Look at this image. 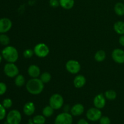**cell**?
Returning <instances> with one entry per match:
<instances>
[{"label": "cell", "instance_id": "6da1fadb", "mask_svg": "<svg viewBox=\"0 0 124 124\" xmlns=\"http://www.w3.org/2000/svg\"><path fill=\"white\" fill-rule=\"evenodd\" d=\"M44 86V83L38 78H32L26 84V89L31 94H39L43 91Z\"/></svg>", "mask_w": 124, "mask_h": 124}, {"label": "cell", "instance_id": "7a4b0ae2", "mask_svg": "<svg viewBox=\"0 0 124 124\" xmlns=\"http://www.w3.org/2000/svg\"><path fill=\"white\" fill-rule=\"evenodd\" d=\"M2 58L8 62L15 63L19 58V54L16 48L13 46H7L1 52Z\"/></svg>", "mask_w": 124, "mask_h": 124}, {"label": "cell", "instance_id": "3957f363", "mask_svg": "<svg viewBox=\"0 0 124 124\" xmlns=\"http://www.w3.org/2000/svg\"><path fill=\"white\" fill-rule=\"evenodd\" d=\"M22 116L17 110H12L7 115V124H19L21 122Z\"/></svg>", "mask_w": 124, "mask_h": 124}, {"label": "cell", "instance_id": "277c9868", "mask_svg": "<svg viewBox=\"0 0 124 124\" xmlns=\"http://www.w3.org/2000/svg\"><path fill=\"white\" fill-rule=\"evenodd\" d=\"M64 104V98L61 94L56 93L51 96L49 99V105L54 110H59Z\"/></svg>", "mask_w": 124, "mask_h": 124}, {"label": "cell", "instance_id": "5b68a950", "mask_svg": "<svg viewBox=\"0 0 124 124\" xmlns=\"http://www.w3.org/2000/svg\"><path fill=\"white\" fill-rule=\"evenodd\" d=\"M73 117L71 113H61L56 117L54 124H72Z\"/></svg>", "mask_w": 124, "mask_h": 124}, {"label": "cell", "instance_id": "8992f818", "mask_svg": "<svg viewBox=\"0 0 124 124\" xmlns=\"http://www.w3.org/2000/svg\"><path fill=\"white\" fill-rule=\"evenodd\" d=\"M4 72L8 78H15L19 75V69L15 63L8 62L4 65Z\"/></svg>", "mask_w": 124, "mask_h": 124}, {"label": "cell", "instance_id": "52a82bcc", "mask_svg": "<svg viewBox=\"0 0 124 124\" xmlns=\"http://www.w3.org/2000/svg\"><path fill=\"white\" fill-rule=\"evenodd\" d=\"M34 53L39 58H45L50 52L49 48L44 43H39L34 48Z\"/></svg>", "mask_w": 124, "mask_h": 124}, {"label": "cell", "instance_id": "ba28073f", "mask_svg": "<svg viewBox=\"0 0 124 124\" xmlns=\"http://www.w3.org/2000/svg\"><path fill=\"white\" fill-rule=\"evenodd\" d=\"M86 116L89 121L95 122V121H99L101 117H102V112L100 109L96 107L91 108L87 111Z\"/></svg>", "mask_w": 124, "mask_h": 124}, {"label": "cell", "instance_id": "9c48e42d", "mask_svg": "<svg viewBox=\"0 0 124 124\" xmlns=\"http://www.w3.org/2000/svg\"><path fill=\"white\" fill-rule=\"evenodd\" d=\"M66 70L71 74H77L81 70V64L76 60H69L65 64Z\"/></svg>", "mask_w": 124, "mask_h": 124}, {"label": "cell", "instance_id": "30bf717a", "mask_svg": "<svg viewBox=\"0 0 124 124\" xmlns=\"http://www.w3.org/2000/svg\"><path fill=\"white\" fill-rule=\"evenodd\" d=\"M12 27V22L9 18L0 19V33H5L9 31Z\"/></svg>", "mask_w": 124, "mask_h": 124}, {"label": "cell", "instance_id": "8fae6325", "mask_svg": "<svg viewBox=\"0 0 124 124\" xmlns=\"http://www.w3.org/2000/svg\"><path fill=\"white\" fill-rule=\"evenodd\" d=\"M113 59L117 64L124 63V51L121 48H116L112 52L111 54Z\"/></svg>", "mask_w": 124, "mask_h": 124}, {"label": "cell", "instance_id": "7c38bea8", "mask_svg": "<svg viewBox=\"0 0 124 124\" xmlns=\"http://www.w3.org/2000/svg\"><path fill=\"white\" fill-rule=\"evenodd\" d=\"M94 107L97 108L102 109L105 107L106 104V98L102 94H99L96 96L93 100Z\"/></svg>", "mask_w": 124, "mask_h": 124}, {"label": "cell", "instance_id": "4fadbf2b", "mask_svg": "<svg viewBox=\"0 0 124 124\" xmlns=\"http://www.w3.org/2000/svg\"><path fill=\"white\" fill-rule=\"evenodd\" d=\"M84 112V107L81 104H76L71 107L70 113L74 116H81Z\"/></svg>", "mask_w": 124, "mask_h": 124}, {"label": "cell", "instance_id": "5bb4252c", "mask_svg": "<svg viewBox=\"0 0 124 124\" xmlns=\"http://www.w3.org/2000/svg\"><path fill=\"white\" fill-rule=\"evenodd\" d=\"M41 73L39 67L36 65H31L28 69V74L32 78H38Z\"/></svg>", "mask_w": 124, "mask_h": 124}, {"label": "cell", "instance_id": "9a60e30c", "mask_svg": "<svg viewBox=\"0 0 124 124\" xmlns=\"http://www.w3.org/2000/svg\"><path fill=\"white\" fill-rule=\"evenodd\" d=\"M23 111H24V113L26 116H31L32 115H33V113L35 111V104L33 102H27L24 105Z\"/></svg>", "mask_w": 124, "mask_h": 124}, {"label": "cell", "instance_id": "2e32d148", "mask_svg": "<svg viewBox=\"0 0 124 124\" xmlns=\"http://www.w3.org/2000/svg\"><path fill=\"white\" fill-rule=\"evenodd\" d=\"M86 83V79L83 75H78L75 78L73 84L76 88H80L83 87Z\"/></svg>", "mask_w": 124, "mask_h": 124}, {"label": "cell", "instance_id": "e0dca14e", "mask_svg": "<svg viewBox=\"0 0 124 124\" xmlns=\"http://www.w3.org/2000/svg\"><path fill=\"white\" fill-rule=\"evenodd\" d=\"M114 30L117 34L121 35H124V22L119 21L114 24Z\"/></svg>", "mask_w": 124, "mask_h": 124}, {"label": "cell", "instance_id": "ac0fdd59", "mask_svg": "<svg viewBox=\"0 0 124 124\" xmlns=\"http://www.w3.org/2000/svg\"><path fill=\"white\" fill-rule=\"evenodd\" d=\"M60 6L66 10H70L73 7L75 4L74 0H59Z\"/></svg>", "mask_w": 124, "mask_h": 124}, {"label": "cell", "instance_id": "d6986e66", "mask_svg": "<svg viewBox=\"0 0 124 124\" xmlns=\"http://www.w3.org/2000/svg\"><path fill=\"white\" fill-rule=\"evenodd\" d=\"M114 10L116 14L118 16L124 15V4L122 2H117L114 7Z\"/></svg>", "mask_w": 124, "mask_h": 124}, {"label": "cell", "instance_id": "ffe728a7", "mask_svg": "<svg viewBox=\"0 0 124 124\" xmlns=\"http://www.w3.org/2000/svg\"><path fill=\"white\" fill-rule=\"evenodd\" d=\"M106 58V53L105 51L102 50L98 51L94 54V59L97 62H102L105 60Z\"/></svg>", "mask_w": 124, "mask_h": 124}, {"label": "cell", "instance_id": "44dd1931", "mask_svg": "<svg viewBox=\"0 0 124 124\" xmlns=\"http://www.w3.org/2000/svg\"><path fill=\"white\" fill-rule=\"evenodd\" d=\"M54 113V109L50 106V105H47L42 110V115L46 117H49L53 115Z\"/></svg>", "mask_w": 124, "mask_h": 124}, {"label": "cell", "instance_id": "7402d4cb", "mask_svg": "<svg viewBox=\"0 0 124 124\" xmlns=\"http://www.w3.org/2000/svg\"><path fill=\"white\" fill-rule=\"evenodd\" d=\"M105 98L108 100L113 101L115 100L117 97V93L113 90H109L105 92V94H104Z\"/></svg>", "mask_w": 124, "mask_h": 124}, {"label": "cell", "instance_id": "603a6c76", "mask_svg": "<svg viewBox=\"0 0 124 124\" xmlns=\"http://www.w3.org/2000/svg\"><path fill=\"white\" fill-rule=\"evenodd\" d=\"M35 124H44L46 123V117L44 115H36L32 119Z\"/></svg>", "mask_w": 124, "mask_h": 124}, {"label": "cell", "instance_id": "cb8c5ba5", "mask_svg": "<svg viewBox=\"0 0 124 124\" xmlns=\"http://www.w3.org/2000/svg\"><path fill=\"white\" fill-rule=\"evenodd\" d=\"M15 84L18 87H21L25 84V78L22 75H18L15 77Z\"/></svg>", "mask_w": 124, "mask_h": 124}, {"label": "cell", "instance_id": "d4e9b609", "mask_svg": "<svg viewBox=\"0 0 124 124\" xmlns=\"http://www.w3.org/2000/svg\"><path fill=\"white\" fill-rule=\"evenodd\" d=\"M52 79V76L48 72H44L40 76V79L44 84L49 82Z\"/></svg>", "mask_w": 124, "mask_h": 124}, {"label": "cell", "instance_id": "484cf974", "mask_svg": "<svg viewBox=\"0 0 124 124\" xmlns=\"http://www.w3.org/2000/svg\"><path fill=\"white\" fill-rule=\"evenodd\" d=\"M10 43V38L5 33L0 34V44L2 46H7Z\"/></svg>", "mask_w": 124, "mask_h": 124}, {"label": "cell", "instance_id": "4316f807", "mask_svg": "<svg viewBox=\"0 0 124 124\" xmlns=\"http://www.w3.org/2000/svg\"><path fill=\"white\" fill-rule=\"evenodd\" d=\"M2 104L5 108L8 109L10 108L12 106L13 102H12V99H10V98H6V99H4L3 100Z\"/></svg>", "mask_w": 124, "mask_h": 124}, {"label": "cell", "instance_id": "83f0119b", "mask_svg": "<svg viewBox=\"0 0 124 124\" xmlns=\"http://www.w3.org/2000/svg\"><path fill=\"white\" fill-rule=\"evenodd\" d=\"M34 54V51L31 49H26L23 52V56L25 58L29 59L33 56Z\"/></svg>", "mask_w": 124, "mask_h": 124}, {"label": "cell", "instance_id": "f1b7e54d", "mask_svg": "<svg viewBox=\"0 0 124 124\" xmlns=\"http://www.w3.org/2000/svg\"><path fill=\"white\" fill-rule=\"evenodd\" d=\"M6 116V108L4 107L2 104H0V121L4 119Z\"/></svg>", "mask_w": 124, "mask_h": 124}, {"label": "cell", "instance_id": "f546056e", "mask_svg": "<svg viewBox=\"0 0 124 124\" xmlns=\"http://www.w3.org/2000/svg\"><path fill=\"white\" fill-rule=\"evenodd\" d=\"M100 124H111V120L107 116H102L99 119Z\"/></svg>", "mask_w": 124, "mask_h": 124}, {"label": "cell", "instance_id": "4dcf8cb0", "mask_svg": "<svg viewBox=\"0 0 124 124\" xmlns=\"http://www.w3.org/2000/svg\"><path fill=\"white\" fill-rule=\"evenodd\" d=\"M7 85L5 83L2 82H0V96L3 95L4 94H5L7 91Z\"/></svg>", "mask_w": 124, "mask_h": 124}, {"label": "cell", "instance_id": "1f68e13d", "mask_svg": "<svg viewBox=\"0 0 124 124\" xmlns=\"http://www.w3.org/2000/svg\"><path fill=\"white\" fill-rule=\"evenodd\" d=\"M49 4L53 8H56L58 6H60L59 0H50Z\"/></svg>", "mask_w": 124, "mask_h": 124}, {"label": "cell", "instance_id": "d6a6232c", "mask_svg": "<svg viewBox=\"0 0 124 124\" xmlns=\"http://www.w3.org/2000/svg\"><path fill=\"white\" fill-rule=\"evenodd\" d=\"M119 42L122 46H124V35H122L119 39Z\"/></svg>", "mask_w": 124, "mask_h": 124}, {"label": "cell", "instance_id": "836d02e7", "mask_svg": "<svg viewBox=\"0 0 124 124\" xmlns=\"http://www.w3.org/2000/svg\"><path fill=\"white\" fill-rule=\"evenodd\" d=\"M77 124H89L88 122L86 121L84 119H81L80 120H79V121L78 122Z\"/></svg>", "mask_w": 124, "mask_h": 124}, {"label": "cell", "instance_id": "e575fe53", "mask_svg": "<svg viewBox=\"0 0 124 124\" xmlns=\"http://www.w3.org/2000/svg\"><path fill=\"white\" fill-rule=\"evenodd\" d=\"M64 110V112L69 113V110H70L71 109H70V106H69V105H65V106Z\"/></svg>", "mask_w": 124, "mask_h": 124}, {"label": "cell", "instance_id": "d590c367", "mask_svg": "<svg viewBox=\"0 0 124 124\" xmlns=\"http://www.w3.org/2000/svg\"><path fill=\"white\" fill-rule=\"evenodd\" d=\"M27 124H35L33 122V120L32 119H30L29 121V122H28V123Z\"/></svg>", "mask_w": 124, "mask_h": 124}, {"label": "cell", "instance_id": "8d00e7d4", "mask_svg": "<svg viewBox=\"0 0 124 124\" xmlns=\"http://www.w3.org/2000/svg\"><path fill=\"white\" fill-rule=\"evenodd\" d=\"M2 56L1 54H0V64H1V61H2Z\"/></svg>", "mask_w": 124, "mask_h": 124}, {"label": "cell", "instance_id": "74e56055", "mask_svg": "<svg viewBox=\"0 0 124 124\" xmlns=\"http://www.w3.org/2000/svg\"><path fill=\"white\" fill-rule=\"evenodd\" d=\"M7 124V123H6V124Z\"/></svg>", "mask_w": 124, "mask_h": 124}, {"label": "cell", "instance_id": "f35d334b", "mask_svg": "<svg viewBox=\"0 0 124 124\" xmlns=\"http://www.w3.org/2000/svg\"></svg>", "mask_w": 124, "mask_h": 124}]
</instances>
